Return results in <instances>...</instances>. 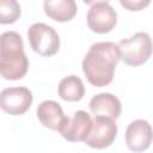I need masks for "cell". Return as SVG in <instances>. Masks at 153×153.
<instances>
[{"label": "cell", "mask_w": 153, "mask_h": 153, "mask_svg": "<svg viewBox=\"0 0 153 153\" xmlns=\"http://www.w3.org/2000/svg\"><path fill=\"white\" fill-rule=\"evenodd\" d=\"M120 60L118 44L114 42H97L91 45L82 60V72L91 85L103 87L112 81L115 68Z\"/></svg>", "instance_id": "1"}, {"label": "cell", "mask_w": 153, "mask_h": 153, "mask_svg": "<svg viewBox=\"0 0 153 153\" xmlns=\"http://www.w3.org/2000/svg\"><path fill=\"white\" fill-rule=\"evenodd\" d=\"M0 74L6 80L22 79L29 69V60L24 53V43L16 31H6L1 35Z\"/></svg>", "instance_id": "2"}, {"label": "cell", "mask_w": 153, "mask_h": 153, "mask_svg": "<svg viewBox=\"0 0 153 153\" xmlns=\"http://www.w3.org/2000/svg\"><path fill=\"white\" fill-rule=\"evenodd\" d=\"M121 60L128 66H140L148 61L153 53L152 38L147 32H136L118 42Z\"/></svg>", "instance_id": "3"}, {"label": "cell", "mask_w": 153, "mask_h": 153, "mask_svg": "<svg viewBox=\"0 0 153 153\" xmlns=\"http://www.w3.org/2000/svg\"><path fill=\"white\" fill-rule=\"evenodd\" d=\"M27 38L32 50L42 56H53L60 49L57 32L44 23H35L27 30Z\"/></svg>", "instance_id": "4"}, {"label": "cell", "mask_w": 153, "mask_h": 153, "mask_svg": "<svg viewBox=\"0 0 153 153\" xmlns=\"http://www.w3.org/2000/svg\"><path fill=\"white\" fill-rule=\"evenodd\" d=\"M116 135L117 124L115 122V118L103 115H94V117L92 118L90 133L84 142L92 148L102 149L111 146L116 139Z\"/></svg>", "instance_id": "5"}, {"label": "cell", "mask_w": 153, "mask_h": 153, "mask_svg": "<svg viewBox=\"0 0 153 153\" xmlns=\"http://www.w3.org/2000/svg\"><path fill=\"white\" fill-rule=\"evenodd\" d=\"M32 99V92L26 87H7L1 91L0 105L5 112L19 116L30 109Z\"/></svg>", "instance_id": "6"}, {"label": "cell", "mask_w": 153, "mask_h": 153, "mask_svg": "<svg viewBox=\"0 0 153 153\" xmlns=\"http://www.w3.org/2000/svg\"><path fill=\"white\" fill-rule=\"evenodd\" d=\"M87 26L96 33L110 32L117 23V13L108 2H96L86 16Z\"/></svg>", "instance_id": "7"}, {"label": "cell", "mask_w": 153, "mask_h": 153, "mask_svg": "<svg viewBox=\"0 0 153 153\" xmlns=\"http://www.w3.org/2000/svg\"><path fill=\"white\" fill-rule=\"evenodd\" d=\"M92 126L91 116L84 111H76L73 117H66L59 133L63 139L71 142H80L86 139Z\"/></svg>", "instance_id": "8"}, {"label": "cell", "mask_w": 153, "mask_h": 153, "mask_svg": "<svg viewBox=\"0 0 153 153\" xmlns=\"http://www.w3.org/2000/svg\"><path fill=\"white\" fill-rule=\"evenodd\" d=\"M153 141L152 126L145 120L133 121L126 130V143L133 152L146 151Z\"/></svg>", "instance_id": "9"}, {"label": "cell", "mask_w": 153, "mask_h": 153, "mask_svg": "<svg viewBox=\"0 0 153 153\" xmlns=\"http://www.w3.org/2000/svg\"><path fill=\"white\" fill-rule=\"evenodd\" d=\"M37 118L41 124L51 130L59 131L66 116L59 103L54 100H44L37 108Z\"/></svg>", "instance_id": "10"}, {"label": "cell", "mask_w": 153, "mask_h": 153, "mask_svg": "<svg viewBox=\"0 0 153 153\" xmlns=\"http://www.w3.org/2000/svg\"><path fill=\"white\" fill-rule=\"evenodd\" d=\"M88 108L93 115H103L112 118H118L121 115V102L111 93H99L92 97Z\"/></svg>", "instance_id": "11"}, {"label": "cell", "mask_w": 153, "mask_h": 153, "mask_svg": "<svg viewBox=\"0 0 153 153\" xmlns=\"http://www.w3.org/2000/svg\"><path fill=\"white\" fill-rule=\"evenodd\" d=\"M43 7L49 18L60 23L72 20L78 11L75 0H44Z\"/></svg>", "instance_id": "12"}, {"label": "cell", "mask_w": 153, "mask_h": 153, "mask_svg": "<svg viewBox=\"0 0 153 153\" xmlns=\"http://www.w3.org/2000/svg\"><path fill=\"white\" fill-rule=\"evenodd\" d=\"M85 94V87L81 79L76 75H68L59 84V96L66 102H79Z\"/></svg>", "instance_id": "13"}, {"label": "cell", "mask_w": 153, "mask_h": 153, "mask_svg": "<svg viewBox=\"0 0 153 153\" xmlns=\"http://www.w3.org/2000/svg\"><path fill=\"white\" fill-rule=\"evenodd\" d=\"M22 14L20 5L17 0H0V23L12 24Z\"/></svg>", "instance_id": "14"}, {"label": "cell", "mask_w": 153, "mask_h": 153, "mask_svg": "<svg viewBox=\"0 0 153 153\" xmlns=\"http://www.w3.org/2000/svg\"><path fill=\"white\" fill-rule=\"evenodd\" d=\"M149 2L151 0H120L121 6L131 12H136L146 8L149 5Z\"/></svg>", "instance_id": "15"}, {"label": "cell", "mask_w": 153, "mask_h": 153, "mask_svg": "<svg viewBox=\"0 0 153 153\" xmlns=\"http://www.w3.org/2000/svg\"><path fill=\"white\" fill-rule=\"evenodd\" d=\"M82 1L87 5H92V4H96V2H108L109 0H82Z\"/></svg>", "instance_id": "16"}]
</instances>
